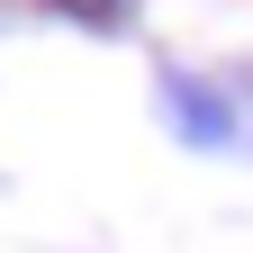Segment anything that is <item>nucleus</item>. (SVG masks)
Segmentation results:
<instances>
[{
    "instance_id": "f257e3e1",
    "label": "nucleus",
    "mask_w": 253,
    "mask_h": 253,
    "mask_svg": "<svg viewBox=\"0 0 253 253\" xmlns=\"http://www.w3.org/2000/svg\"><path fill=\"white\" fill-rule=\"evenodd\" d=\"M154 109H163L172 136L199 145V154H226V145L244 136V100H235V90H217L208 73H181V63H172V73H154Z\"/></svg>"
},
{
    "instance_id": "f03ea898",
    "label": "nucleus",
    "mask_w": 253,
    "mask_h": 253,
    "mask_svg": "<svg viewBox=\"0 0 253 253\" xmlns=\"http://www.w3.org/2000/svg\"><path fill=\"white\" fill-rule=\"evenodd\" d=\"M63 9H73L82 27H109V37H126V27H136V0H63Z\"/></svg>"
}]
</instances>
